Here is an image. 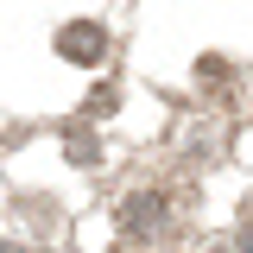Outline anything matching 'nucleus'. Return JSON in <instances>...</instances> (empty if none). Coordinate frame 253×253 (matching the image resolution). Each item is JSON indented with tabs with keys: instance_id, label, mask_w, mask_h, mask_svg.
<instances>
[{
	"instance_id": "nucleus-1",
	"label": "nucleus",
	"mask_w": 253,
	"mask_h": 253,
	"mask_svg": "<svg viewBox=\"0 0 253 253\" xmlns=\"http://www.w3.org/2000/svg\"><path fill=\"white\" fill-rule=\"evenodd\" d=\"M57 51L70 63H95L101 51H108V38H101V26H63L57 32Z\"/></svg>"
},
{
	"instance_id": "nucleus-3",
	"label": "nucleus",
	"mask_w": 253,
	"mask_h": 253,
	"mask_svg": "<svg viewBox=\"0 0 253 253\" xmlns=\"http://www.w3.org/2000/svg\"><path fill=\"white\" fill-rule=\"evenodd\" d=\"M241 253H253V221H247V234H241Z\"/></svg>"
},
{
	"instance_id": "nucleus-2",
	"label": "nucleus",
	"mask_w": 253,
	"mask_h": 253,
	"mask_svg": "<svg viewBox=\"0 0 253 253\" xmlns=\"http://www.w3.org/2000/svg\"><path fill=\"white\" fill-rule=\"evenodd\" d=\"M158 196H126V209H121V228L126 234H158Z\"/></svg>"
}]
</instances>
